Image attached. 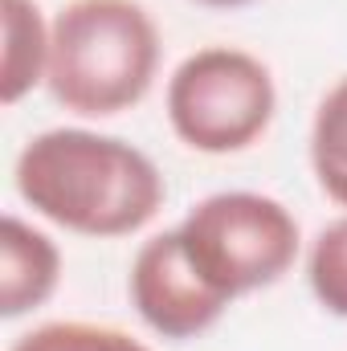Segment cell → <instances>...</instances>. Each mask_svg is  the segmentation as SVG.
<instances>
[{"label": "cell", "instance_id": "6da1fadb", "mask_svg": "<svg viewBox=\"0 0 347 351\" xmlns=\"http://www.w3.org/2000/svg\"><path fill=\"white\" fill-rule=\"evenodd\" d=\"M16 192L53 225L86 237L135 233L164 204V180L143 152L90 131L37 135L16 160Z\"/></svg>", "mask_w": 347, "mask_h": 351}, {"label": "cell", "instance_id": "7a4b0ae2", "mask_svg": "<svg viewBox=\"0 0 347 351\" xmlns=\"http://www.w3.org/2000/svg\"><path fill=\"white\" fill-rule=\"evenodd\" d=\"M160 33L135 0H74L49 29V94L86 119L131 110L156 78Z\"/></svg>", "mask_w": 347, "mask_h": 351}, {"label": "cell", "instance_id": "3957f363", "mask_svg": "<svg viewBox=\"0 0 347 351\" xmlns=\"http://www.w3.org/2000/svg\"><path fill=\"white\" fill-rule=\"evenodd\" d=\"M188 262L229 298L274 286L298 258L294 217L254 192H221L196 204L176 229Z\"/></svg>", "mask_w": 347, "mask_h": 351}, {"label": "cell", "instance_id": "277c9868", "mask_svg": "<svg viewBox=\"0 0 347 351\" xmlns=\"http://www.w3.org/2000/svg\"><path fill=\"white\" fill-rule=\"evenodd\" d=\"M274 78L241 49H200L172 74L168 119L172 131L196 152L229 156L261 139L274 119Z\"/></svg>", "mask_w": 347, "mask_h": 351}, {"label": "cell", "instance_id": "5b68a950", "mask_svg": "<svg viewBox=\"0 0 347 351\" xmlns=\"http://www.w3.org/2000/svg\"><path fill=\"white\" fill-rule=\"evenodd\" d=\"M131 302L164 339H196L233 302L188 262L180 233L152 237L131 265Z\"/></svg>", "mask_w": 347, "mask_h": 351}, {"label": "cell", "instance_id": "8992f818", "mask_svg": "<svg viewBox=\"0 0 347 351\" xmlns=\"http://www.w3.org/2000/svg\"><path fill=\"white\" fill-rule=\"evenodd\" d=\"M58 278H62L58 245L45 233L21 225L16 217H4L0 221V315L16 319L37 311L58 290Z\"/></svg>", "mask_w": 347, "mask_h": 351}, {"label": "cell", "instance_id": "52a82bcc", "mask_svg": "<svg viewBox=\"0 0 347 351\" xmlns=\"http://www.w3.org/2000/svg\"><path fill=\"white\" fill-rule=\"evenodd\" d=\"M0 102L12 106L49 74V29L33 0H0Z\"/></svg>", "mask_w": 347, "mask_h": 351}, {"label": "cell", "instance_id": "ba28073f", "mask_svg": "<svg viewBox=\"0 0 347 351\" xmlns=\"http://www.w3.org/2000/svg\"><path fill=\"white\" fill-rule=\"evenodd\" d=\"M311 160L323 192L347 208V78L319 102L311 131Z\"/></svg>", "mask_w": 347, "mask_h": 351}, {"label": "cell", "instance_id": "9c48e42d", "mask_svg": "<svg viewBox=\"0 0 347 351\" xmlns=\"http://www.w3.org/2000/svg\"><path fill=\"white\" fill-rule=\"evenodd\" d=\"M311 290L323 311L347 319V217L327 225L311 250Z\"/></svg>", "mask_w": 347, "mask_h": 351}, {"label": "cell", "instance_id": "30bf717a", "mask_svg": "<svg viewBox=\"0 0 347 351\" xmlns=\"http://www.w3.org/2000/svg\"><path fill=\"white\" fill-rule=\"evenodd\" d=\"M12 351H147L135 339L106 331V327H86V323H53L33 335H25Z\"/></svg>", "mask_w": 347, "mask_h": 351}, {"label": "cell", "instance_id": "8fae6325", "mask_svg": "<svg viewBox=\"0 0 347 351\" xmlns=\"http://www.w3.org/2000/svg\"><path fill=\"white\" fill-rule=\"evenodd\" d=\"M196 4H204V8H241L250 0H196Z\"/></svg>", "mask_w": 347, "mask_h": 351}]
</instances>
